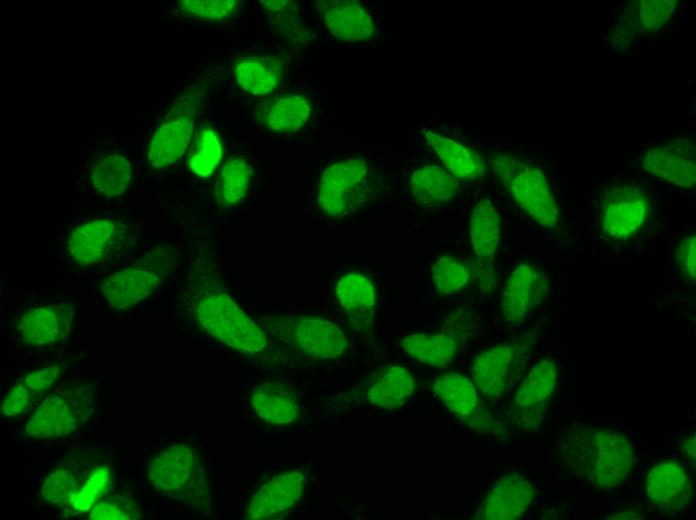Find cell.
I'll list each match as a JSON object with an SVG mask.
<instances>
[{"label": "cell", "instance_id": "6da1fadb", "mask_svg": "<svg viewBox=\"0 0 696 520\" xmlns=\"http://www.w3.org/2000/svg\"><path fill=\"white\" fill-rule=\"evenodd\" d=\"M187 317L206 334L245 355H262L270 340L262 326L234 301L220 279L202 269L180 294Z\"/></svg>", "mask_w": 696, "mask_h": 520}, {"label": "cell", "instance_id": "7a4b0ae2", "mask_svg": "<svg viewBox=\"0 0 696 520\" xmlns=\"http://www.w3.org/2000/svg\"><path fill=\"white\" fill-rule=\"evenodd\" d=\"M558 454L572 475L600 489L620 484L634 463L627 437L609 429H570L560 441Z\"/></svg>", "mask_w": 696, "mask_h": 520}, {"label": "cell", "instance_id": "3957f363", "mask_svg": "<svg viewBox=\"0 0 696 520\" xmlns=\"http://www.w3.org/2000/svg\"><path fill=\"white\" fill-rule=\"evenodd\" d=\"M146 478L160 495L206 514L211 508V487L206 461L199 449L187 442L165 445L146 464Z\"/></svg>", "mask_w": 696, "mask_h": 520}, {"label": "cell", "instance_id": "277c9868", "mask_svg": "<svg viewBox=\"0 0 696 520\" xmlns=\"http://www.w3.org/2000/svg\"><path fill=\"white\" fill-rule=\"evenodd\" d=\"M269 340L299 356L330 360L348 349L347 336L328 319L295 314H265L258 319Z\"/></svg>", "mask_w": 696, "mask_h": 520}, {"label": "cell", "instance_id": "5b68a950", "mask_svg": "<svg viewBox=\"0 0 696 520\" xmlns=\"http://www.w3.org/2000/svg\"><path fill=\"white\" fill-rule=\"evenodd\" d=\"M92 385L72 384L53 390L38 405L24 426L26 436L57 439L78 430L94 411Z\"/></svg>", "mask_w": 696, "mask_h": 520}, {"label": "cell", "instance_id": "8992f818", "mask_svg": "<svg viewBox=\"0 0 696 520\" xmlns=\"http://www.w3.org/2000/svg\"><path fill=\"white\" fill-rule=\"evenodd\" d=\"M538 337L536 329L482 351L472 362L470 375L477 389L490 399L507 394L524 370Z\"/></svg>", "mask_w": 696, "mask_h": 520}, {"label": "cell", "instance_id": "52a82bcc", "mask_svg": "<svg viewBox=\"0 0 696 520\" xmlns=\"http://www.w3.org/2000/svg\"><path fill=\"white\" fill-rule=\"evenodd\" d=\"M375 181L371 164L350 158L327 167L318 183L317 200L328 216L338 218L355 212L370 198Z\"/></svg>", "mask_w": 696, "mask_h": 520}, {"label": "cell", "instance_id": "ba28073f", "mask_svg": "<svg viewBox=\"0 0 696 520\" xmlns=\"http://www.w3.org/2000/svg\"><path fill=\"white\" fill-rule=\"evenodd\" d=\"M497 179L508 189L513 200L534 221L545 228H555L560 211L543 172L516 158L499 156L493 162Z\"/></svg>", "mask_w": 696, "mask_h": 520}, {"label": "cell", "instance_id": "9c48e42d", "mask_svg": "<svg viewBox=\"0 0 696 520\" xmlns=\"http://www.w3.org/2000/svg\"><path fill=\"white\" fill-rule=\"evenodd\" d=\"M172 267L171 254L154 251L142 262L105 278L101 285L102 295L113 309H127L157 290Z\"/></svg>", "mask_w": 696, "mask_h": 520}, {"label": "cell", "instance_id": "30bf717a", "mask_svg": "<svg viewBox=\"0 0 696 520\" xmlns=\"http://www.w3.org/2000/svg\"><path fill=\"white\" fill-rule=\"evenodd\" d=\"M469 233L475 256L472 274L479 290L487 293L496 285L495 262L501 234L499 214L489 199L483 198L473 206Z\"/></svg>", "mask_w": 696, "mask_h": 520}, {"label": "cell", "instance_id": "8fae6325", "mask_svg": "<svg viewBox=\"0 0 696 520\" xmlns=\"http://www.w3.org/2000/svg\"><path fill=\"white\" fill-rule=\"evenodd\" d=\"M558 368L551 359H543L527 373L517 389L510 410L512 420L522 429L539 427L553 397Z\"/></svg>", "mask_w": 696, "mask_h": 520}, {"label": "cell", "instance_id": "7c38bea8", "mask_svg": "<svg viewBox=\"0 0 696 520\" xmlns=\"http://www.w3.org/2000/svg\"><path fill=\"white\" fill-rule=\"evenodd\" d=\"M649 207V199L642 189L633 186L614 187L601 200V228L613 239H628L643 227Z\"/></svg>", "mask_w": 696, "mask_h": 520}, {"label": "cell", "instance_id": "4fadbf2b", "mask_svg": "<svg viewBox=\"0 0 696 520\" xmlns=\"http://www.w3.org/2000/svg\"><path fill=\"white\" fill-rule=\"evenodd\" d=\"M308 473L305 467H296L270 478L250 498L244 518L265 520L286 513L302 497Z\"/></svg>", "mask_w": 696, "mask_h": 520}, {"label": "cell", "instance_id": "5bb4252c", "mask_svg": "<svg viewBox=\"0 0 696 520\" xmlns=\"http://www.w3.org/2000/svg\"><path fill=\"white\" fill-rule=\"evenodd\" d=\"M548 290L545 274L530 264L517 266L506 280L501 293V313L505 322L526 318L544 301Z\"/></svg>", "mask_w": 696, "mask_h": 520}, {"label": "cell", "instance_id": "9a60e30c", "mask_svg": "<svg viewBox=\"0 0 696 520\" xmlns=\"http://www.w3.org/2000/svg\"><path fill=\"white\" fill-rule=\"evenodd\" d=\"M642 167L648 173L682 188L696 183V152L689 139H677L650 148Z\"/></svg>", "mask_w": 696, "mask_h": 520}, {"label": "cell", "instance_id": "2e32d148", "mask_svg": "<svg viewBox=\"0 0 696 520\" xmlns=\"http://www.w3.org/2000/svg\"><path fill=\"white\" fill-rule=\"evenodd\" d=\"M535 497V488L521 474L500 477L487 493L475 519L515 520L523 516Z\"/></svg>", "mask_w": 696, "mask_h": 520}, {"label": "cell", "instance_id": "e0dca14e", "mask_svg": "<svg viewBox=\"0 0 696 520\" xmlns=\"http://www.w3.org/2000/svg\"><path fill=\"white\" fill-rule=\"evenodd\" d=\"M73 316L74 310L68 304L34 307L22 315L17 330L24 344L46 346L66 338Z\"/></svg>", "mask_w": 696, "mask_h": 520}, {"label": "cell", "instance_id": "ac0fdd59", "mask_svg": "<svg viewBox=\"0 0 696 520\" xmlns=\"http://www.w3.org/2000/svg\"><path fill=\"white\" fill-rule=\"evenodd\" d=\"M318 10L327 30L338 40L362 42L376 35L371 15L358 2L322 1Z\"/></svg>", "mask_w": 696, "mask_h": 520}, {"label": "cell", "instance_id": "d6986e66", "mask_svg": "<svg viewBox=\"0 0 696 520\" xmlns=\"http://www.w3.org/2000/svg\"><path fill=\"white\" fill-rule=\"evenodd\" d=\"M336 298L351 325L359 333L369 332L376 312V291L364 274L349 272L339 278Z\"/></svg>", "mask_w": 696, "mask_h": 520}, {"label": "cell", "instance_id": "ffe728a7", "mask_svg": "<svg viewBox=\"0 0 696 520\" xmlns=\"http://www.w3.org/2000/svg\"><path fill=\"white\" fill-rule=\"evenodd\" d=\"M645 491L649 501L668 511L683 509L692 495L686 471L679 463L673 461L661 462L650 470Z\"/></svg>", "mask_w": 696, "mask_h": 520}, {"label": "cell", "instance_id": "44dd1931", "mask_svg": "<svg viewBox=\"0 0 696 520\" xmlns=\"http://www.w3.org/2000/svg\"><path fill=\"white\" fill-rule=\"evenodd\" d=\"M257 416L271 425H288L298 420L301 408L297 395L288 385L276 381L257 384L250 396Z\"/></svg>", "mask_w": 696, "mask_h": 520}, {"label": "cell", "instance_id": "7402d4cb", "mask_svg": "<svg viewBox=\"0 0 696 520\" xmlns=\"http://www.w3.org/2000/svg\"><path fill=\"white\" fill-rule=\"evenodd\" d=\"M118 227L108 219H95L75 228L67 239L69 256L80 265H91L101 261L108 253Z\"/></svg>", "mask_w": 696, "mask_h": 520}, {"label": "cell", "instance_id": "603a6c76", "mask_svg": "<svg viewBox=\"0 0 696 520\" xmlns=\"http://www.w3.org/2000/svg\"><path fill=\"white\" fill-rule=\"evenodd\" d=\"M193 126L191 115L179 116L162 124L148 146L149 164L154 168H163L176 162L188 147Z\"/></svg>", "mask_w": 696, "mask_h": 520}, {"label": "cell", "instance_id": "cb8c5ba5", "mask_svg": "<svg viewBox=\"0 0 696 520\" xmlns=\"http://www.w3.org/2000/svg\"><path fill=\"white\" fill-rule=\"evenodd\" d=\"M311 107L301 95H276L256 108L258 121L268 130L277 133L294 132L308 121Z\"/></svg>", "mask_w": 696, "mask_h": 520}, {"label": "cell", "instance_id": "d4e9b609", "mask_svg": "<svg viewBox=\"0 0 696 520\" xmlns=\"http://www.w3.org/2000/svg\"><path fill=\"white\" fill-rule=\"evenodd\" d=\"M409 192L422 206H441L453 200L459 183L446 169L434 164L417 167L409 178Z\"/></svg>", "mask_w": 696, "mask_h": 520}, {"label": "cell", "instance_id": "484cf974", "mask_svg": "<svg viewBox=\"0 0 696 520\" xmlns=\"http://www.w3.org/2000/svg\"><path fill=\"white\" fill-rule=\"evenodd\" d=\"M424 137L446 170L456 179L473 180L484 174L483 160L470 148L434 130L425 131Z\"/></svg>", "mask_w": 696, "mask_h": 520}, {"label": "cell", "instance_id": "4316f807", "mask_svg": "<svg viewBox=\"0 0 696 520\" xmlns=\"http://www.w3.org/2000/svg\"><path fill=\"white\" fill-rule=\"evenodd\" d=\"M114 479V469L108 460H93L83 482L62 508V517L88 515L97 502L111 493Z\"/></svg>", "mask_w": 696, "mask_h": 520}, {"label": "cell", "instance_id": "83f0119b", "mask_svg": "<svg viewBox=\"0 0 696 520\" xmlns=\"http://www.w3.org/2000/svg\"><path fill=\"white\" fill-rule=\"evenodd\" d=\"M432 391L445 408L463 421H472L478 408V396L474 384L462 374L450 372L438 376Z\"/></svg>", "mask_w": 696, "mask_h": 520}, {"label": "cell", "instance_id": "f1b7e54d", "mask_svg": "<svg viewBox=\"0 0 696 520\" xmlns=\"http://www.w3.org/2000/svg\"><path fill=\"white\" fill-rule=\"evenodd\" d=\"M403 350L415 360L436 368H443L455 358L459 343L449 332L413 333L401 341Z\"/></svg>", "mask_w": 696, "mask_h": 520}, {"label": "cell", "instance_id": "f546056e", "mask_svg": "<svg viewBox=\"0 0 696 520\" xmlns=\"http://www.w3.org/2000/svg\"><path fill=\"white\" fill-rule=\"evenodd\" d=\"M415 389L411 373L399 365L390 366L380 372L369 386L368 401L383 409H397L404 405Z\"/></svg>", "mask_w": 696, "mask_h": 520}, {"label": "cell", "instance_id": "4dcf8cb0", "mask_svg": "<svg viewBox=\"0 0 696 520\" xmlns=\"http://www.w3.org/2000/svg\"><path fill=\"white\" fill-rule=\"evenodd\" d=\"M92 461L89 457H78L59 463L45 478L40 489L41 497L63 508L83 482Z\"/></svg>", "mask_w": 696, "mask_h": 520}, {"label": "cell", "instance_id": "1f68e13d", "mask_svg": "<svg viewBox=\"0 0 696 520\" xmlns=\"http://www.w3.org/2000/svg\"><path fill=\"white\" fill-rule=\"evenodd\" d=\"M282 63L274 57H243L234 66L236 83L246 92L265 95L280 83Z\"/></svg>", "mask_w": 696, "mask_h": 520}, {"label": "cell", "instance_id": "d6a6232c", "mask_svg": "<svg viewBox=\"0 0 696 520\" xmlns=\"http://www.w3.org/2000/svg\"><path fill=\"white\" fill-rule=\"evenodd\" d=\"M132 176L130 162L118 153L99 157L90 172L93 188L106 197H118L129 188Z\"/></svg>", "mask_w": 696, "mask_h": 520}, {"label": "cell", "instance_id": "836d02e7", "mask_svg": "<svg viewBox=\"0 0 696 520\" xmlns=\"http://www.w3.org/2000/svg\"><path fill=\"white\" fill-rule=\"evenodd\" d=\"M251 172L248 163L240 157L225 161L215 185L216 200L229 206L245 198L250 185Z\"/></svg>", "mask_w": 696, "mask_h": 520}, {"label": "cell", "instance_id": "e575fe53", "mask_svg": "<svg viewBox=\"0 0 696 520\" xmlns=\"http://www.w3.org/2000/svg\"><path fill=\"white\" fill-rule=\"evenodd\" d=\"M472 269L452 257H440L432 264L430 276L436 292L448 296L460 292L470 282Z\"/></svg>", "mask_w": 696, "mask_h": 520}, {"label": "cell", "instance_id": "d590c367", "mask_svg": "<svg viewBox=\"0 0 696 520\" xmlns=\"http://www.w3.org/2000/svg\"><path fill=\"white\" fill-rule=\"evenodd\" d=\"M222 146L217 134L211 129H201L195 138L188 158L190 170L197 176L209 177L218 166Z\"/></svg>", "mask_w": 696, "mask_h": 520}, {"label": "cell", "instance_id": "8d00e7d4", "mask_svg": "<svg viewBox=\"0 0 696 520\" xmlns=\"http://www.w3.org/2000/svg\"><path fill=\"white\" fill-rule=\"evenodd\" d=\"M90 520H131L142 516L138 503L127 494L109 493L88 513Z\"/></svg>", "mask_w": 696, "mask_h": 520}, {"label": "cell", "instance_id": "74e56055", "mask_svg": "<svg viewBox=\"0 0 696 520\" xmlns=\"http://www.w3.org/2000/svg\"><path fill=\"white\" fill-rule=\"evenodd\" d=\"M181 11L189 17L219 21L234 16L241 4L236 0H185L179 2Z\"/></svg>", "mask_w": 696, "mask_h": 520}, {"label": "cell", "instance_id": "f35d334b", "mask_svg": "<svg viewBox=\"0 0 696 520\" xmlns=\"http://www.w3.org/2000/svg\"><path fill=\"white\" fill-rule=\"evenodd\" d=\"M263 7L271 16L274 29L284 37L302 36L305 38L308 31L294 12V4L288 1H262ZM295 41V39H294Z\"/></svg>", "mask_w": 696, "mask_h": 520}, {"label": "cell", "instance_id": "ab89813d", "mask_svg": "<svg viewBox=\"0 0 696 520\" xmlns=\"http://www.w3.org/2000/svg\"><path fill=\"white\" fill-rule=\"evenodd\" d=\"M676 0H642L638 5L640 27L654 32L660 29L673 15Z\"/></svg>", "mask_w": 696, "mask_h": 520}, {"label": "cell", "instance_id": "60d3db41", "mask_svg": "<svg viewBox=\"0 0 696 520\" xmlns=\"http://www.w3.org/2000/svg\"><path fill=\"white\" fill-rule=\"evenodd\" d=\"M40 398L20 379L3 397L0 414L3 418H15L30 411Z\"/></svg>", "mask_w": 696, "mask_h": 520}, {"label": "cell", "instance_id": "b9f144b4", "mask_svg": "<svg viewBox=\"0 0 696 520\" xmlns=\"http://www.w3.org/2000/svg\"><path fill=\"white\" fill-rule=\"evenodd\" d=\"M63 369L59 365H50L26 374L21 380L39 398L45 395L60 377Z\"/></svg>", "mask_w": 696, "mask_h": 520}, {"label": "cell", "instance_id": "7bdbcfd3", "mask_svg": "<svg viewBox=\"0 0 696 520\" xmlns=\"http://www.w3.org/2000/svg\"><path fill=\"white\" fill-rule=\"evenodd\" d=\"M675 258L682 275L694 284L696 279V238L694 234L681 240L675 251Z\"/></svg>", "mask_w": 696, "mask_h": 520}, {"label": "cell", "instance_id": "ee69618b", "mask_svg": "<svg viewBox=\"0 0 696 520\" xmlns=\"http://www.w3.org/2000/svg\"><path fill=\"white\" fill-rule=\"evenodd\" d=\"M683 451L691 461H695V435L689 437L684 441Z\"/></svg>", "mask_w": 696, "mask_h": 520}, {"label": "cell", "instance_id": "f6af8a7d", "mask_svg": "<svg viewBox=\"0 0 696 520\" xmlns=\"http://www.w3.org/2000/svg\"><path fill=\"white\" fill-rule=\"evenodd\" d=\"M641 518L642 517L640 514L633 512V511L622 512L618 515H613L611 517H607V519H641Z\"/></svg>", "mask_w": 696, "mask_h": 520}]
</instances>
